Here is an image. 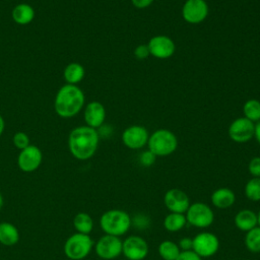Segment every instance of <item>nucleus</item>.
<instances>
[{
  "label": "nucleus",
  "mask_w": 260,
  "mask_h": 260,
  "mask_svg": "<svg viewBox=\"0 0 260 260\" xmlns=\"http://www.w3.org/2000/svg\"><path fill=\"white\" fill-rule=\"evenodd\" d=\"M187 224L196 229H206L210 226L214 219L215 214L212 208L204 202H193L185 212Z\"/></svg>",
  "instance_id": "6"
},
{
  "label": "nucleus",
  "mask_w": 260,
  "mask_h": 260,
  "mask_svg": "<svg viewBox=\"0 0 260 260\" xmlns=\"http://www.w3.org/2000/svg\"><path fill=\"white\" fill-rule=\"evenodd\" d=\"M150 223V217L145 213H136L133 217H131V226H134L138 231H144L148 229Z\"/></svg>",
  "instance_id": "28"
},
{
  "label": "nucleus",
  "mask_w": 260,
  "mask_h": 260,
  "mask_svg": "<svg viewBox=\"0 0 260 260\" xmlns=\"http://www.w3.org/2000/svg\"><path fill=\"white\" fill-rule=\"evenodd\" d=\"M147 146L156 157L168 156L177 150L178 138L176 134L169 129H157L149 134Z\"/></svg>",
  "instance_id": "4"
},
{
  "label": "nucleus",
  "mask_w": 260,
  "mask_h": 260,
  "mask_svg": "<svg viewBox=\"0 0 260 260\" xmlns=\"http://www.w3.org/2000/svg\"><path fill=\"white\" fill-rule=\"evenodd\" d=\"M244 195L252 202L260 201V178L252 177L247 181L244 187Z\"/></svg>",
  "instance_id": "27"
},
{
  "label": "nucleus",
  "mask_w": 260,
  "mask_h": 260,
  "mask_svg": "<svg viewBox=\"0 0 260 260\" xmlns=\"http://www.w3.org/2000/svg\"><path fill=\"white\" fill-rule=\"evenodd\" d=\"M187 224V219L185 213H177V212H169L164 220L162 225L167 232L177 233L182 231Z\"/></svg>",
  "instance_id": "21"
},
{
  "label": "nucleus",
  "mask_w": 260,
  "mask_h": 260,
  "mask_svg": "<svg viewBox=\"0 0 260 260\" xmlns=\"http://www.w3.org/2000/svg\"><path fill=\"white\" fill-rule=\"evenodd\" d=\"M84 67L78 62H71L67 64L63 70V77L67 84L76 85L84 78Z\"/></svg>",
  "instance_id": "20"
},
{
  "label": "nucleus",
  "mask_w": 260,
  "mask_h": 260,
  "mask_svg": "<svg viewBox=\"0 0 260 260\" xmlns=\"http://www.w3.org/2000/svg\"><path fill=\"white\" fill-rule=\"evenodd\" d=\"M85 96L82 89L74 84L62 85L56 93L54 110L61 118H72L84 107Z\"/></svg>",
  "instance_id": "2"
},
{
  "label": "nucleus",
  "mask_w": 260,
  "mask_h": 260,
  "mask_svg": "<svg viewBox=\"0 0 260 260\" xmlns=\"http://www.w3.org/2000/svg\"><path fill=\"white\" fill-rule=\"evenodd\" d=\"M138 160H139L141 166H143L145 168H148V167H151L155 162L156 155L154 153H152L149 149H146V150L142 151L139 154Z\"/></svg>",
  "instance_id": "30"
},
{
  "label": "nucleus",
  "mask_w": 260,
  "mask_h": 260,
  "mask_svg": "<svg viewBox=\"0 0 260 260\" xmlns=\"http://www.w3.org/2000/svg\"><path fill=\"white\" fill-rule=\"evenodd\" d=\"M244 245L249 252L253 254L260 253V226L259 225L255 226L254 229L250 230L245 234Z\"/></svg>",
  "instance_id": "25"
},
{
  "label": "nucleus",
  "mask_w": 260,
  "mask_h": 260,
  "mask_svg": "<svg viewBox=\"0 0 260 260\" xmlns=\"http://www.w3.org/2000/svg\"><path fill=\"white\" fill-rule=\"evenodd\" d=\"M4 128H5V122H4L3 117L0 115V136L2 135V133L4 131Z\"/></svg>",
  "instance_id": "37"
},
{
  "label": "nucleus",
  "mask_w": 260,
  "mask_h": 260,
  "mask_svg": "<svg viewBox=\"0 0 260 260\" xmlns=\"http://www.w3.org/2000/svg\"><path fill=\"white\" fill-rule=\"evenodd\" d=\"M192 251L202 259L214 256L217 253L220 245L217 236L208 231H203L196 234L192 238Z\"/></svg>",
  "instance_id": "7"
},
{
  "label": "nucleus",
  "mask_w": 260,
  "mask_h": 260,
  "mask_svg": "<svg viewBox=\"0 0 260 260\" xmlns=\"http://www.w3.org/2000/svg\"><path fill=\"white\" fill-rule=\"evenodd\" d=\"M241 260H248V259H241Z\"/></svg>",
  "instance_id": "40"
},
{
  "label": "nucleus",
  "mask_w": 260,
  "mask_h": 260,
  "mask_svg": "<svg viewBox=\"0 0 260 260\" xmlns=\"http://www.w3.org/2000/svg\"><path fill=\"white\" fill-rule=\"evenodd\" d=\"M255 123L245 117L235 119L229 126V137L237 143H246L254 137Z\"/></svg>",
  "instance_id": "12"
},
{
  "label": "nucleus",
  "mask_w": 260,
  "mask_h": 260,
  "mask_svg": "<svg viewBox=\"0 0 260 260\" xmlns=\"http://www.w3.org/2000/svg\"><path fill=\"white\" fill-rule=\"evenodd\" d=\"M157 253L162 260H176L181 253L178 244L172 240H164L158 244Z\"/></svg>",
  "instance_id": "23"
},
{
  "label": "nucleus",
  "mask_w": 260,
  "mask_h": 260,
  "mask_svg": "<svg viewBox=\"0 0 260 260\" xmlns=\"http://www.w3.org/2000/svg\"><path fill=\"white\" fill-rule=\"evenodd\" d=\"M94 243L89 235L75 233L64 244V253L71 260L84 259L93 248Z\"/></svg>",
  "instance_id": "5"
},
{
  "label": "nucleus",
  "mask_w": 260,
  "mask_h": 260,
  "mask_svg": "<svg viewBox=\"0 0 260 260\" xmlns=\"http://www.w3.org/2000/svg\"><path fill=\"white\" fill-rule=\"evenodd\" d=\"M35 9L27 3H19L11 11L12 20L19 25L29 24L35 19Z\"/></svg>",
  "instance_id": "19"
},
{
  "label": "nucleus",
  "mask_w": 260,
  "mask_h": 260,
  "mask_svg": "<svg viewBox=\"0 0 260 260\" xmlns=\"http://www.w3.org/2000/svg\"><path fill=\"white\" fill-rule=\"evenodd\" d=\"M181 252L182 251H191L192 250V246H193V242H192V238L189 237H183L179 240V242L177 243Z\"/></svg>",
  "instance_id": "33"
},
{
  "label": "nucleus",
  "mask_w": 260,
  "mask_h": 260,
  "mask_svg": "<svg viewBox=\"0 0 260 260\" xmlns=\"http://www.w3.org/2000/svg\"><path fill=\"white\" fill-rule=\"evenodd\" d=\"M73 226L77 233L89 235L93 229V220L86 212H78L73 218Z\"/></svg>",
  "instance_id": "24"
},
{
  "label": "nucleus",
  "mask_w": 260,
  "mask_h": 260,
  "mask_svg": "<svg viewBox=\"0 0 260 260\" xmlns=\"http://www.w3.org/2000/svg\"><path fill=\"white\" fill-rule=\"evenodd\" d=\"M19 241V232L17 228L10 222L0 223V243L4 246H14Z\"/></svg>",
  "instance_id": "22"
},
{
  "label": "nucleus",
  "mask_w": 260,
  "mask_h": 260,
  "mask_svg": "<svg viewBox=\"0 0 260 260\" xmlns=\"http://www.w3.org/2000/svg\"><path fill=\"white\" fill-rule=\"evenodd\" d=\"M210 202L218 209H228L235 204L236 194L228 187H219L211 193Z\"/></svg>",
  "instance_id": "17"
},
{
  "label": "nucleus",
  "mask_w": 260,
  "mask_h": 260,
  "mask_svg": "<svg viewBox=\"0 0 260 260\" xmlns=\"http://www.w3.org/2000/svg\"><path fill=\"white\" fill-rule=\"evenodd\" d=\"M12 142L16 148H18L19 150H22L29 145V137L25 132L18 131L14 133L12 137Z\"/></svg>",
  "instance_id": "29"
},
{
  "label": "nucleus",
  "mask_w": 260,
  "mask_h": 260,
  "mask_svg": "<svg viewBox=\"0 0 260 260\" xmlns=\"http://www.w3.org/2000/svg\"><path fill=\"white\" fill-rule=\"evenodd\" d=\"M209 12L206 0H186L182 7V17L190 24L203 22Z\"/></svg>",
  "instance_id": "10"
},
{
  "label": "nucleus",
  "mask_w": 260,
  "mask_h": 260,
  "mask_svg": "<svg viewBox=\"0 0 260 260\" xmlns=\"http://www.w3.org/2000/svg\"><path fill=\"white\" fill-rule=\"evenodd\" d=\"M234 224L239 231L247 233L258 225L257 213L249 208L241 209L234 217Z\"/></svg>",
  "instance_id": "18"
},
{
  "label": "nucleus",
  "mask_w": 260,
  "mask_h": 260,
  "mask_svg": "<svg viewBox=\"0 0 260 260\" xmlns=\"http://www.w3.org/2000/svg\"><path fill=\"white\" fill-rule=\"evenodd\" d=\"M244 117L253 123L260 121V101L256 99L247 100L243 105Z\"/></svg>",
  "instance_id": "26"
},
{
  "label": "nucleus",
  "mask_w": 260,
  "mask_h": 260,
  "mask_svg": "<svg viewBox=\"0 0 260 260\" xmlns=\"http://www.w3.org/2000/svg\"><path fill=\"white\" fill-rule=\"evenodd\" d=\"M106 115L105 106L98 101L89 102L83 111V118L86 126L96 130L104 125Z\"/></svg>",
  "instance_id": "16"
},
{
  "label": "nucleus",
  "mask_w": 260,
  "mask_h": 260,
  "mask_svg": "<svg viewBox=\"0 0 260 260\" xmlns=\"http://www.w3.org/2000/svg\"><path fill=\"white\" fill-rule=\"evenodd\" d=\"M257 218H258V225L260 226V210L257 212Z\"/></svg>",
  "instance_id": "39"
},
{
  "label": "nucleus",
  "mask_w": 260,
  "mask_h": 260,
  "mask_svg": "<svg viewBox=\"0 0 260 260\" xmlns=\"http://www.w3.org/2000/svg\"><path fill=\"white\" fill-rule=\"evenodd\" d=\"M248 171L252 177L260 178V156H254L248 164Z\"/></svg>",
  "instance_id": "31"
},
{
  "label": "nucleus",
  "mask_w": 260,
  "mask_h": 260,
  "mask_svg": "<svg viewBox=\"0 0 260 260\" xmlns=\"http://www.w3.org/2000/svg\"><path fill=\"white\" fill-rule=\"evenodd\" d=\"M99 142V131L86 125L75 127L68 136L69 151L73 157L79 160H86L92 157L98 150Z\"/></svg>",
  "instance_id": "1"
},
{
  "label": "nucleus",
  "mask_w": 260,
  "mask_h": 260,
  "mask_svg": "<svg viewBox=\"0 0 260 260\" xmlns=\"http://www.w3.org/2000/svg\"><path fill=\"white\" fill-rule=\"evenodd\" d=\"M154 0H131V3L134 7L138 9H144L149 7Z\"/></svg>",
  "instance_id": "35"
},
{
  "label": "nucleus",
  "mask_w": 260,
  "mask_h": 260,
  "mask_svg": "<svg viewBox=\"0 0 260 260\" xmlns=\"http://www.w3.org/2000/svg\"><path fill=\"white\" fill-rule=\"evenodd\" d=\"M3 204H4V199H3L2 194L0 193V210H1V209H2V207H3Z\"/></svg>",
  "instance_id": "38"
},
{
  "label": "nucleus",
  "mask_w": 260,
  "mask_h": 260,
  "mask_svg": "<svg viewBox=\"0 0 260 260\" xmlns=\"http://www.w3.org/2000/svg\"><path fill=\"white\" fill-rule=\"evenodd\" d=\"M100 226L106 235L121 237L131 228V216L123 209H109L100 218Z\"/></svg>",
  "instance_id": "3"
},
{
  "label": "nucleus",
  "mask_w": 260,
  "mask_h": 260,
  "mask_svg": "<svg viewBox=\"0 0 260 260\" xmlns=\"http://www.w3.org/2000/svg\"><path fill=\"white\" fill-rule=\"evenodd\" d=\"M122 243L120 237L105 234L94 244V251L101 259L113 260L122 254Z\"/></svg>",
  "instance_id": "9"
},
{
  "label": "nucleus",
  "mask_w": 260,
  "mask_h": 260,
  "mask_svg": "<svg viewBox=\"0 0 260 260\" xmlns=\"http://www.w3.org/2000/svg\"><path fill=\"white\" fill-rule=\"evenodd\" d=\"M149 252V246L140 236H128L122 243V255L127 260H144Z\"/></svg>",
  "instance_id": "8"
},
{
  "label": "nucleus",
  "mask_w": 260,
  "mask_h": 260,
  "mask_svg": "<svg viewBox=\"0 0 260 260\" xmlns=\"http://www.w3.org/2000/svg\"><path fill=\"white\" fill-rule=\"evenodd\" d=\"M149 53L156 59H169L176 52V45L173 39L165 35L153 36L147 43Z\"/></svg>",
  "instance_id": "13"
},
{
  "label": "nucleus",
  "mask_w": 260,
  "mask_h": 260,
  "mask_svg": "<svg viewBox=\"0 0 260 260\" xmlns=\"http://www.w3.org/2000/svg\"><path fill=\"white\" fill-rule=\"evenodd\" d=\"M254 138L256 141L260 144V121L255 123V129H254Z\"/></svg>",
  "instance_id": "36"
},
{
  "label": "nucleus",
  "mask_w": 260,
  "mask_h": 260,
  "mask_svg": "<svg viewBox=\"0 0 260 260\" xmlns=\"http://www.w3.org/2000/svg\"><path fill=\"white\" fill-rule=\"evenodd\" d=\"M133 54H134L135 58L138 59V60H144V59H146L148 56H150V53H149V49H148L147 44L138 45V46L134 49Z\"/></svg>",
  "instance_id": "32"
},
{
  "label": "nucleus",
  "mask_w": 260,
  "mask_h": 260,
  "mask_svg": "<svg viewBox=\"0 0 260 260\" xmlns=\"http://www.w3.org/2000/svg\"><path fill=\"white\" fill-rule=\"evenodd\" d=\"M164 204L170 212L185 213L191 201L186 192L178 188H172L165 193Z\"/></svg>",
  "instance_id": "15"
},
{
  "label": "nucleus",
  "mask_w": 260,
  "mask_h": 260,
  "mask_svg": "<svg viewBox=\"0 0 260 260\" xmlns=\"http://www.w3.org/2000/svg\"><path fill=\"white\" fill-rule=\"evenodd\" d=\"M42 150L38 146L31 144L20 150L17 156L18 168L24 173H31L38 170L42 164Z\"/></svg>",
  "instance_id": "14"
},
{
  "label": "nucleus",
  "mask_w": 260,
  "mask_h": 260,
  "mask_svg": "<svg viewBox=\"0 0 260 260\" xmlns=\"http://www.w3.org/2000/svg\"><path fill=\"white\" fill-rule=\"evenodd\" d=\"M176 260H202L195 252L191 251H182Z\"/></svg>",
  "instance_id": "34"
},
{
  "label": "nucleus",
  "mask_w": 260,
  "mask_h": 260,
  "mask_svg": "<svg viewBox=\"0 0 260 260\" xmlns=\"http://www.w3.org/2000/svg\"><path fill=\"white\" fill-rule=\"evenodd\" d=\"M149 133L147 129L138 124L128 126L121 135L123 144L129 149H141L147 145Z\"/></svg>",
  "instance_id": "11"
}]
</instances>
